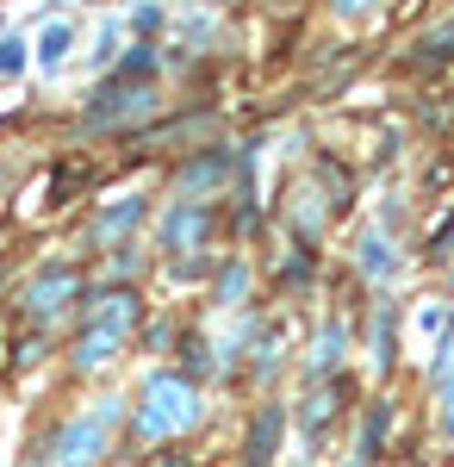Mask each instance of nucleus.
Segmentation results:
<instances>
[{"label": "nucleus", "instance_id": "3", "mask_svg": "<svg viewBox=\"0 0 454 467\" xmlns=\"http://www.w3.org/2000/svg\"><path fill=\"white\" fill-rule=\"evenodd\" d=\"M119 424V399H100V411H81V418H69L63 431H57V455H50V467H94L106 455V431Z\"/></svg>", "mask_w": 454, "mask_h": 467}, {"label": "nucleus", "instance_id": "12", "mask_svg": "<svg viewBox=\"0 0 454 467\" xmlns=\"http://www.w3.org/2000/svg\"><path fill=\"white\" fill-rule=\"evenodd\" d=\"M224 175H231V156H224V150H206L200 162H187V169H181V181H187V193H193V200H206Z\"/></svg>", "mask_w": 454, "mask_h": 467}, {"label": "nucleus", "instance_id": "17", "mask_svg": "<svg viewBox=\"0 0 454 467\" xmlns=\"http://www.w3.org/2000/svg\"><path fill=\"white\" fill-rule=\"evenodd\" d=\"M156 63H162V57H156V44H131V57H125V63H112L106 75H119V81H150Z\"/></svg>", "mask_w": 454, "mask_h": 467}, {"label": "nucleus", "instance_id": "10", "mask_svg": "<svg viewBox=\"0 0 454 467\" xmlns=\"http://www.w3.org/2000/svg\"><path fill=\"white\" fill-rule=\"evenodd\" d=\"M119 343H125V330L88 324V330H81V343H75V368L88 374V368H106V361H119Z\"/></svg>", "mask_w": 454, "mask_h": 467}, {"label": "nucleus", "instance_id": "18", "mask_svg": "<svg viewBox=\"0 0 454 467\" xmlns=\"http://www.w3.org/2000/svg\"><path fill=\"white\" fill-rule=\"evenodd\" d=\"M181 368H187V380L212 368V356H206V337H181Z\"/></svg>", "mask_w": 454, "mask_h": 467}, {"label": "nucleus", "instance_id": "7", "mask_svg": "<svg viewBox=\"0 0 454 467\" xmlns=\"http://www.w3.org/2000/svg\"><path fill=\"white\" fill-rule=\"evenodd\" d=\"M143 218H150V200H143V193H131V200H119V206H106L100 218H94V244H125V237H131V231H138Z\"/></svg>", "mask_w": 454, "mask_h": 467}, {"label": "nucleus", "instance_id": "6", "mask_svg": "<svg viewBox=\"0 0 454 467\" xmlns=\"http://www.w3.org/2000/svg\"><path fill=\"white\" fill-rule=\"evenodd\" d=\"M280 431H286V405H262L255 424H249V436H243V467H268L274 462Z\"/></svg>", "mask_w": 454, "mask_h": 467}, {"label": "nucleus", "instance_id": "16", "mask_svg": "<svg viewBox=\"0 0 454 467\" xmlns=\"http://www.w3.org/2000/svg\"><path fill=\"white\" fill-rule=\"evenodd\" d=\"M386 418H392V399H374V405H367V424H361V449H355V462H374V455H380Z\"/></svg>", "mask_w": 454, "mask_h": 467}, {"label": "nucleus", "instance_id": "19", "mask_svg": "<svg viewBox=\"0 0 454 467\" xmlns=\"http://www.w3.org/2000/svg\"><path fill=\"white\" fill-rule=\"evenodd\" d=\"M13 75H26V44L19 37H0V81H13Z\"/></svg>", "mask_w": 454, "mask_h": 467}, {"label": "nucleus", "instance_id": "21", "mask_svg": "<svg viewBox=\"0 0 454 467\" xmlns=\"http://www.w3.org/2000/svg\"><path fill=\"white\" fill-rule=\"evenodd\" d=\"M131 26H138V32H156V26H162V6H156V0H138V6H131Z\"/></svg>", "mask_w": 454, "mask_h": 467}, {"label": "nucleus", "instance_id": "1", "mask_svg": "<svg viewBox=\"0 0 454 467\" xmlns=\"http://www.w3.org/2000/svg\"><path fill=\"white\" fill-rule=\"evenodd\" d=\"M200 424V393H193V380L187 374H150L143 380V405H138V418H131V436L138 442H169V436L181 431H193Z\"/></svg>", "mask_w": 454, "mask_h": 467}, {"label": "nucleus", "instance_id": "11", "mask_svg": "<svg viewBox=\"0 0 454 467\" xmlns=\"http://www.w3.org/2000/svg\"><path fill=\"white\" fill-rule=\"evenodd\" d=\"M355 268H361L367 281H392V275H398V255L386 250V237H380V231H367V237L355 244Z\"/></svg>", "mask_w": 454, "mask_h": 467}, {"label": "nucleus", "instance_id": "8", "mask_svg": "<svg viewBox=\"0 0 454 467\" xmlns=\"http://www.w3.org/2000/svg\"><path fill=\"white\" fill-rule=\"evenodd\" d=\"M138 318H143V299L131 287H112V293H100L94 306H88V324H106V330H138Z\"/></svg>", "mask_w": 454, "mask_h": 467}, {"label": "nucleus", "instance_id": "14", "mask_svg": "<svg viewBox=\"0 0 454 467\" xmlns=\"http://www.w3.org/2000/svg\"><path fill=\"white\" fill-rule=\"evenodd\" d=\"M392 343H398V318H392V306H380V312H374V337H367V349H374V368H380V374H392V356H398Z\"/></svg>", "mask_w": 454, "mask_h": 467}, {"label": "nucleus", "instance_id": "15", "mask_svg": "<svg viewBox=\"0 0 454 467\" xmlns=\"http://www.w3.org/2000/svg\"><path fill=\"white\" fill-rule=\"evenodd\" d=\"M249 293V268H243V255H231L224 268H218V287H212V306H237Z\"/></svg>", "mask_w": 454, "mask_h": 467}, {"label": "nucleus", "instance_id": "5", "mask_svg": "<svg viewBox=\"0 0 454 467\" xmlns=\"http://www.w3.org/2000/svg\"><path fill=\"white\" fill-rule=\"evenodd\" d=\"M206 231H212V200H175L156 244H162V255H181V250H200Z\"/></svg>", "mask_w": 454, "mask_h": 467}, {"label": "nucleus", "instance_id": "4", "mask_svg": "<svg viewBox=\"0 0 454 467\" xmlns=\"http://www.w3.org/2000/svg\"><path fill=\"white\" fill-rule=\"evenodd\" d=\"M75 293H81V275H75L69 262H50L32 287H26V312H32L37 324H50V318H57V312L75 299Z\"/></svg>", "mask_w": 454, "mask_h": 467}, {"label": "nucleus", "instance_id": "2", "mask_svg": "<svg viewBox=\"0 0 454 467\" xmlns=\"http://www.w3.org/2000/svg\"><path fill=\"white\" fill-rule=\"evenodd\" d=\"M150 112H156V88H150V81H119V75H106L100 94L81 112V125H88V131H119V125L150 119Z\"/></svg>", "mask_w": 454, "mask_h": 467}, {"label": "nucleus", "instance_id": "13", "mask_svg": "<svg viewBox=\"0 0 454 467\" xmlns=\"http://www.w3.org/2000/svg\"><path fill=\"white\" fill-rule=\"evenodd\" d=\"M343 356H349V324H336V318H330L324 330H317V356H312V368L324 374V380H330Z\"/></svg>", "mask_w": 454, "mask_h": 467}, {"label": "nucleus", "instance_id": "9", "mask_svg": "<svg viewBox=\"0 0 454 467\" xmlns=\"http://www.w3.org/2000/svg\"><path fill=\"white\" fill-rule=\"evenodd\" d=\"M69 50H75V26H69V19H50V26L37 32V44H32V63L50 75V69L69 63Z\"/></svg>", "mask_w": 454, "mask_h": 467}, {"label": "nucleus", "instance_id": "20", "mask_svg": "<svg viewBox=\"0 0 454 467\" xmlns=\"http://www.w3.org/2000/svg\"><path fill=\"white\" fill-rule=\"evenodd\" d=\"M330 13L336 19H367V13H380V0H330Z\"/></svg>", "mask_w": 454, "mask_h": 467}]
</instances>
